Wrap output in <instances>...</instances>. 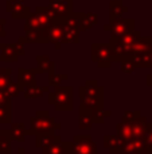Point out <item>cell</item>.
I'll use <instances>...</instances> for the list:
<instances>
[{
	"mask_svg": "<svg viewBox=\"0 0 152 154\" xmlns=\"http://www.w3.org/2000/svg\"><path fill=\"white\" fill-rule=\"evenodd\" d=\"M127 139L120 135H104L102 137V146L109 150V154H121L125 147Z\"/></svg>",
	"mask_w": 152,
	"mask_h": 154,
	"instance_id": "cell-13",
	"label": "cell"
},
{
	"mask_svg": "<svg viewBox=\"0 0 152 154\" xmlns=\"http://www.w3.org/2000/svg\"><path fill=\"white\" fill-rule=\"evenodd\" d=\"M12 123V106L0 104V125H11Z\"/></svg>",
	"mask_w": 152,
	"mask_h": 154,
	"instance_id": "cell-31",
	"label": "cell"
},
{
	"mask_svg": "<svg viewBox=\"0 0 152 154\" xmlns=\"http://www.w3.org/2000/svg\"><path fill=\"white\" fill-rule=\"evenodd\" d=\"M35 18H37L38 26H39L40 30H45V31H48V29L51 27L54 22V16L51 14V11L48 10L47 5H38L35 8Z\"/></svg>",
	"mask_w": 152,
	"mask_h": 154,
	"instance_id": "cell-15",
	"label": "cell"
},
{
	"mask_svg": "<svg viewBox=\"0 0 152 154\" xmlns=\"http://www.w3.org/2000/svg\"><path fill=\"white\" fill-rule=\"evenodd\" d=\"M5 11L13 19H26L31 14L30 5L24 4L23 0H7L5 2Z\"/></svg>",
	"mask_w": 152,
	"mask_h": 154,
	"instance_id": "cell-11",
	"label": "cell"
},
{
	"mask_svg": "<svg viewBox=\"0 0 152 154\" xmlns=\"http://www.w3.org/2000/svg\"><path fill=\"white\" fill-rule=\"evenodd\" d=\"M62 30H63V18H54L51 27L48 29V43L54 46V49H62Z\"/></svg>",
	"mask_w": 152,
	"mask_h": 154,
	"instance_id": "cell-12",
	"label": "cell"
},
{
	"mask_svg": "<svg viewBox=\"0 0 152 154\" xmlns=\"http://www.w3.org/2000/svg\"><path fill=\"white\" fill-rule=\"evenodd\" d=\"M81 106L96 111H104V88L97 80H86L85 84L78 88Z\"/></svg>",
	"mask_w": 152,
	"mask_h": 154,
	"instance_id": "cell-2",
	"label": "cell"
},
{
	"mask_svg": "<svg viewBox=\"0 0 152 154\" xmlns=\"http://www.w3.org/2000/svg\"><path fill=\"white\" fill-rule=\"evenodd\" d=\"M48 104L55 111H73L74 109V87L61 85L48 92Z\"/></svg>",
	"mask_w": 152,
	"mask_h": 154,
	"instance_id": "cell-4",
	"label": "cell"
},
{
	"mask_svg": "<svg viewBox=\"0 0 152 154\" xmlns=\"http://www.w3.org/2000/svg\"><path fill=\"white\" fill-rule=\"evenodd\" d=\"M120 69L123 73H127V75H131V73H133L135 70H136V68L133 66V64H132L129 60H124V61L120 62Z\"/></svg>",
	"mask_w": 152,
	"mask_h": 154,
	"instance_id": "cell-34",
	"label": "cell"
},
{
	"mask_svg": "<svg viewBox=\"0 0 152 154\" xmlns=\"http://www.w3.org/2000/svg\"><path fill=\"white\" fill-rule=\"evenodd\" d=\"M11 154H12V153H11ZM13 154H27V153H24V149H23V147H19V149H18V153H13Z\"/></svg>",
	"mask_w": 152,
	"mask_h": 154,
	"instance_id": "cell-40",
	"label": "cell"
},
{
	"mask_svg": "<svg viewBox=\"0 0 152 154\" xmlns=\"http://www.w3.org/2000/svg\"><path fill=\"white\" fill-rule=\"evenodd\" d=\"M90 61L101 69L110 68L113 62V50L109 42H94L90 45Z\"/></svg>",
	"mask_w": 152,
	"mask_h": 154,
	"instance_id": "cell-6",
	"label": "cell"
},
{
	"mask_svg": "<svg viewBox=\"0 0 152 154\" xmlns=\"http://www.w3.org/2000/svg\"><path fill=\"white\" fill-rule=\"evenodd\" d=\"M147 118L142 116L140 111H124L123 118L118 123H116L117 135L123 137L124 139L143 138L147 127Z\"/></svg>",
	"mask_w": 152,
	"mask_h": 154,
	"instance_id": "cell-1",
	"label": "cell"
},
{
	"mask_svg": "<svg viewBox=\"0 0 152 154\" xmlns=\"http://www.w3.org/2000/svg\"><path fill=\"white\" fill-rule=\"evenodd\" d=\"M142 35L139 30H133V31L128 32L125 35H110L109 38V45L112 46L113 50V62H121L127 57L131 46L135 43V41Z\"/></svg>",
	"mask_w": 152,
	"mask_h": 154,
	"instance_id": "cell-5",
	"label": "cell"
},
{
	"mask_svg": "<svg viewBox=\"0 0 152 154\" xmlns=\"http://www.w3.org/2000/svg\"><path fill=\"white\" fill-rule=\"evenodd\" d=\"M48 85H43V87H38V85H31V87L24 88L22 92H23L24 99H39L42 97L45 93H48Z\"/></svg>",
	"mask_w": 152,
	"mask_h": 154,
	"instance_id": "cell-24",
	"label": "cell"
},
{
	"mask_svg": "<svg viewBox=\"0 0 152 154\" xmlns=\"http://www.w3.org/2000/svg\"><path fill=\"white\" fill-rule=\"evenodd\" d=\"M67 79H69L67 73H57L55 70L50 72L48 73V87H53V88L61 87L65 81H67Z\"/></svg>",
	"mask_w": 152,
	"mask_h": 154,
	"instance_id": "cell-30",
	"label": "cell"
},
{
	"mask_svg": "<svg viewBox=\"0 0 152 154\" xmlns=\"http://www.w3.org/2000/svg\"><path fill=\"white\" fill-rule=\"evenodd\" d=\"M18 42L24 43H48V31L45 30H28L24 31V35L18 38Z\"/></svg>",
	"mask_w": 152,
	"mask_h": 154,
	"instance_id": "cell-14",
	"label": "cell"
},
{
	"mask_svg": "<svg viewBox=\"0 0 152 154\" xmlns=\"http://www.w3.org/2000/svg\"><path fill=\"white\" fill-rule=\"evenodd\" d=\"M151 43H152V37H142V35H140V37L135 41L133 45L131 46L128 54H127V57L124 60H127L128 57H132V56L143 54L144 51L148 50V48L151 46ZM124 60H123V61H124Z\"/></svg>",
	"mask_w": 152,
	"mask_h": 154,
	"instance_id": "cell-18",
	"label": "cell"
},
{
	"mask_svg": "<svg viewBox=\"0 0 152 154\" xmlns=\"http://www.w3.org/2000/svg\"><path fill=\"white\" fill-rule=\"evenodd\" d=\"M104 31H109L112 35H125L135 30V19L133 18H118L115 20H109V23L102 26Z\"/></svg>",
	"mask_w": 152,
	"mask_h": 154,
	"instance_id": "cell-7",
	"label": "cell"
},
{
	"mask_svg": "<svg viewBox=\"0 0 152 154\" xmlns=\"http://www.w3.org/2000/svg\"><path fill=\"white\" fill-rule=\"evenodd\" d=\"M143 141L145 142L148 147L152 149V123H147V127H145V133L143 135Z\"/></svg>",
	"mask_w": 152,
	"mask_h": 154,
	"instance_id": "cell-35",
	"label": "cell"
},
{
	"mask_svg": "<svg viewBox=\"0 0 152 154\" xmlns=\"http://www.w3.org/2000/svg\"><path fill=\"white\" fill-rule=\"evenodd\" d=\"M0 62H18L22 56H24V46L19 42L1 43L0 42Z\"/></svg>",
	"mask_w": 152,
	"mask_h": 154,
	"instance_id": "cell-9",
	"label": "cell"
},
{
	"mask_svg": "<svg viewBox=\"0 0 152 154\" xmlns=\"http://www.w3.org/2000/svg\"><path fill=\"white\" fill-rule=\"evenodd\" d=\"M98 23V16L94 12L80 14V31H88Z\"/></svg>",
	"mask_w": 152,
	"mask_h": 154,
	"instance_id": "cell-21",
	"label": "cell"
},
{
	"mask_svg": "<svg viewBox=\"0 0 152 154\" xmlns=\"http://www.w3.org/2000/svg\"><path fill=\"white\" fill-rule=\"evenodd\" d=\"M97 154H98V153H97ZM108 154H109V153H108Z\"/></svg>",
	"mask_w": 152,
	"mask_h": 154,
	"instance_id": "cell-41",
	"label": "cell"
},
{
	"mask_svg": "<svg viewBox=\"0 0 152 154\" xmlns=\"http://www.w3.org/2000/svg\"><path fill=\"white\" fill-rule=\"evenodd\" d=\"M127 60H129L136 69H139V68H143V69L144 68H151L152 69V43L150 48H148V50L144 51L143 54L128 57Z\"/></svg>",
	"mask_w": 152,
	"mask_h": 154,
	"instance_id": "cell-17",
	"label": "cell"
},
{
	"mask_svg": "<svg viewBox=\"0 0 152 154\" xmlns=\"http://www.w3.org/2000/svg\"><path fill=\"white\" fill-rule=\"evenodd\" d=\"M11 73L12 70L10 68H0V89H3L5 84L11 80Z\"/></svg>",
	"mask_w": 152,
	"mask_h": 154,
	"instance_id": "cell-33",
	"label": "cell"
},
{
	"mask_svg": "<svg viewBox=\"0 0 152 154\" xmlns=\"http://www.w3.org/2000/svg\"><path fill=\"white\" fill-rule=\"evenodd\" d=\"M80 30L77 27H72L63 24L62 30V43L63 45H77L80 43Z\"/></svg>",
	"mask_w": 152,
	"mask_h": 154,
	"instance_id": "cell-20",
	"label": "cell"
},
{
	"mask_svg": "<svg viewBox=\"0 0 152 154\" xmlns=\"http://www.w3.org/2000/svg\"><path fill=\"white\" fill-rule=\"evenodd\" d=\"M147 146L145 142L143 141V138H132L128 139L125 143V147H124L123 153L121 154H137L140 153L144 147Z\"/></svg>",
	"mask_w": 152,
	"mask_h": 154,
	"instance_id": "cell-25",
	"label": "cell"
},
{
	"mask_svg": "<svg viewBox=\"0 0 152 154\" xmlns=\"http://www.w3.org/2000/svg\"><path fill=\"white\" fill-rule=\"evenodd\" d=\"M37 61V73H45V72H54L55 70V62H53L47 56H37L35 57Z\"/></svg>",
	"mask_w": 152,
	"mask_h": 154,
	"instance_id": "cell-26",
	"label": "cell"
},
{
	"mask_svg": "<svg viewBox=\"0 0 152 154\" xmlns=\"http://www.w3.org/2000/svg\"><path fill=\"white\" fill-rule=\"evenodd\" d=\"M0 104H4V106H12V100L5 96V93L3 92V89H0Z\"/></svg>",
	"mask_w": 152,
	"mask_h": 154,
	"instance_id": "cell-36",
	"label": "cell"
},
{
	"mask_svg": "<svg viewBox=\"0 0 152 154\" xmlns=\"http://www.w3.org/2000/svg\"><path fill=\"white\" fill-rule=\"evenodd\" d=\"M129 8L123 4L120 0H110L109 2V20H115V19L121 18V15L128 12Z\"/></svg>",
	"mask_w": 152,
	"mask_h": 154,
	"instance_id": "cell-23",
	"label": "cell"
},
{
	"mask_svg": "<svg viewBox=\"0 0 152 154\" xmlns=\"http://www.w3.org/2000/svg\"><path fill=\"white\" fill-rule=\"evenodd\" d=\"M47 7L54 18H66L73 14L74 3L73 0H50Z\"/></svg>",
	"mask_w": 152,
	"mask_h": 154,
	"instance_id": "cell-10",
	"label": "cell"
},
{
	"mask_svg": "<svg viewBox=\"0 0 152 154\" xmlns=\"http://www.w3.org/2000/svg\"><path fill=\"white\" fill-rule=\"evenodd\" d=\"M145 84H147V87H150L152 89V72L145 76Z\"/></svg>",
	"mask_w": 152,
	"mask_h": 154,
	"instance_id": "cell-38",
	"label": "cell"
},
{
	"mask_svg": "<svg viewBox=\"0 0 152 154\" xmlns=\"http://www.w3.org/2000/svg\"><path fill=\"white\" fill-rule=\"evenodd\" d=\"M11 142H12V137H11L10 130L5 128H0V154H11Z\"/></svg>",
	"mask_w": 152,
	"mask_h": 154,
	"instance_id": "cell-27",
	"label": "cell"
},
{
	"mask_svg": "<svg viewBox=\"0 0 152 154\" xmlns=\"http://www.w3.org/2000/svg\"><path fill=\"white\" fill-rule=\"evenodd\" d=\"M70 154H97V146L90 135H74Z\"/></svg>",
	"mask_w": 152,
	"mask_h": 154,
	"instance_id": "cell-8",
	"label": "cell"
},
{
	"mask_svg": "<svg viewBox=\"0 0 152 154\" xmlns=\"http://www.w3.org/2000/svg\"><path fill=\"white\" fill-rule=\"evenodd\" d=\"M62 125L50 116L48 111H37L34 116L30 118V128L26 130V135H40V134H53L61 130Z\"/></svg>",
	"mask_w": 152,
	"mask_h": 154,
	"instance_id": "cell-3",
	"label": "cell"
},
{
	"mask_svg": "<svg viewBox=\"0 0 152 154\" xmlns=\"http://www.w3.org/2000/svg\"><path fill=\"white\" fill-rule=\"evenodd\" d=\"M5 23H7V19L5 18H0V41L3 39V38L7 37V32H5Z\"/></svg>",
	"mask_w": 152,
	"mask_h": 154,
	"instance_id": "cell-37",
	"label": "cell"
},
{
	"mask_svg": "<svg viewBox=\"0 0 152 154\" xmlns=\"http://www.w3.org/2000/svg\"><path fill=\"white\" fill-rule=\"evenodd\" d=\"M92 126H93V122H92L90 116L85 114H78V127H80V130H90Z\"/></svg>",
	"mask_w": 152,
	"mask_h": 154,
	"instance_id": "cell-32",
	"label": "cell"
},
{
	"mask_svg": "<svg viewBox=\"0 0 152 154\" xmlns=\"http://www.w3.org/2000/svg\"><path fill=\"white\" fill-rule=\"evenodd\" d=\"M3 92L5 93L7 97H10L11 100H12V99L18 97V96L22 93V88H20V85L18 84V81H12V80H10V81L5 84V87L3 88Z\"/></svg>",
	"mask_w": 152,
	"mask_h": 154,
	"instance_id": "cell-28",
	"label": "cell"
},
{
	"mask_svg": "<svg viewBox=\"0 0 152 154\" xmlns=\"http://www.w3.org/2000/svg\"><path fill=\"white\" fill-rule=\"evenodd\" d=\"M40 150H42V154H70V152H72V141H62L59 143L51 145V146Z\"/></svg>",
	"mask_w": 152,
	"mask_h": 154,
	"instance_id": "cell-22",
	"label": "cell"
},
{
	"mask_svg": "<svg viewBox=\"0 0 152 154\" xmlns=\"http://www.w3.org/2000/svg\"><path fill=\"white\" fill-rule=\"evenodd\" d=\"M61 135L53 133V134H40V135H35V147L37 149H45V147H48L51 145H55L62 142Z\"/></svg>",
	"mask_w": 152,
	"mask_h": 154,
	"instance_id": "cell-19",
	"label": "cell"
},
{
	"mask_svg": "<svg viewBox=\"0 0 152 154\" xmlns=\"http://www.w3.org/2000/svg\"><path fill=\"white\" fill-rule=\"evenodd\" d=\"M137 154H152V149H151V147H148V146H145L142 152L137 153Z\"/></svg>",
	"mask_w": 152,
	"mask_h": 154,
	"instance_id": "cell-39",
	"label": "cell"
},
{
	"mask_svg": "<svg viewBox=\"0 0 152 154\" xmlns=\"http://www.w3.org/2000/svg\"><path fill=\"white\" fill-rule=\"evenodd\" d=\"M37 69L31 68V69H23V68H19L18 69V84L20 85L22 91L27 87H31V85H37Z\"/></svg>",
	"mask_w": 152,
	"mask_h": 154,
	"instance_id": "cell-16",
	"label": "cell"
},
{
	"mask_svg": "<svg viewBox=\"0 0 152 154\" xmlns=\"http://www.w3.org/2000/svg\"><path fill=\"white\" fill-rule=\"evenodd\" d=\"M10 133L12 139H16L19 142H23L26 138V127H24L23 123H11V128Z\"/></svg>",
	"mask_w": 152,
	"mask_h": 154,
	"instance_id": "cell-29",
	"label": "cell"
}]
</instances>
